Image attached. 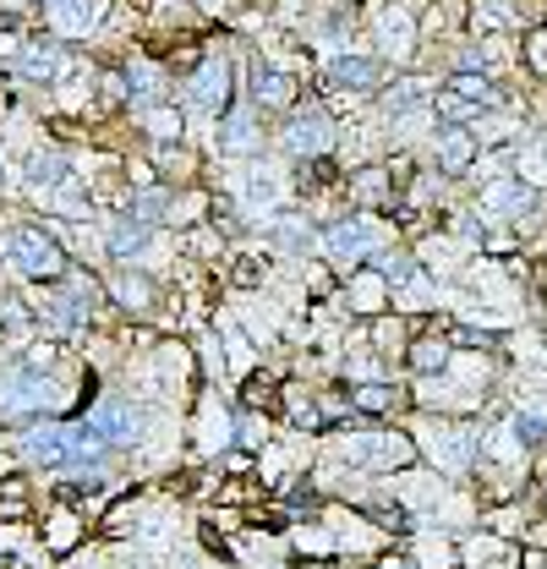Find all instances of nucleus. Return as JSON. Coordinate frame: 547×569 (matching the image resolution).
<instances>
[{
	"label": "nucleus",
	"instance_id": "1",
	"mask_svg": "<svg viewBox=\"0 0 547 569\" xmlns=\"http://www.w3.org/2000/svg\"><path fill=\"white\" fill-rule=\"evenodd\" d=\"M17 455L28 466H44V471H67V466H105L110 460V443L93 432L88 422H71V417H39L17 432Z\"/></svg>",
	"mask_w": 547,
	"mask_h": 569
},
{
	"label": "nucleus",
	"instance_id": "2",
	"mask_svg": "<svg viewBox=\"0 0 547 569\" xmlns=\"http://www.w3.org/2000/svg\"><path fill=\"white\" fill-rule=\"evenodd\" d=\"M71 395L56 383V372H39L28 361H0V422H39L50 411H61Z\"/></svg>",
	"mask_w": 547,
	"mask_h": 569
},
{
	"label": "nucleus",
	"instance_id": "3",
	"mask_svg": "<svg viewBox=\"0 0 547 569\" xmlns=\"http://www.w3.org/2000/svg\"><path fill=\"white\" fill-rule=\"evenodd\" d=\"M384 241H389V230H384L372 213H345V219H335V224L318 230V252H324L335 269H361V263H372V258L384 252Z\"/></svg>",
	"mask_w": 547,
	"mask_h": 569
},
{
	"label": "nucleus",
	"instance_id": "4",
	"mask_svg": "<svg viewBox=\"0 0 547 569\" xmlns=\"http://www.w3.org/2000/svg\"><path fill=\"white\" fill-rule=\"evenodd\" d=\"M329 455L350 471H406L416 460V443L406 432H335Z\"/></svg>",
	"mask_w": 547,
	"mask_h": 569
},
{
	"label": "nucleus",
	"instance_id": "5",
	"mask_svg": "<svg viewBox=\"0 0 547 569\" xmlns=\"http://www.w3.org/2000/svg\"><path fill=\"white\" fill-rule=\"evenodd\" d=\"M0 247H6V258H11L28 280H61L71 269V258H67V247L56 241V230H39V224H17Z\"/></svg>",
	"mask_w": 547,
	"mask_h": 569
},
{
	"label": "nucleus",
	"instance_id": "6",
	"mask_svg": "<svg viewBox=\"0 0 547 569\" xmlns=\"http://www.w3.org/2000/svg\"><path fill=\"white\" fill-rule=\"evenodd\" d=\"M335 138L340 127L329 121V110H290V121L279 127V153L296 159V164H312V159H329L335 153Z\"/></svg>",
	"mask_w": 547,
	"mask_h": 569
},
{
	"label": "nucleus",
	"instance_id": "7",
	"mask_svg": "<svg viewBox=\"0 0 547 569\" xmlns=\"http://www.w3.org/2000/svg\"><path fill=\"white\" fill-rule=\"evenodd\" d=\"M82 422L93 427L110 449H132V443H142V432H148V411L137 406L132 395H99L82 411Z\"/></svg>",
	"mask_w": 547,
	"mask_h": 569
},
{
	"label": "nucleus",
	"instance_id": "8",
	"mask_svg": "<svg viewBox=\"0 0 547 569\" xmlns=\"http://www.w3.org/2000/svg\"><path fill=\"white\" fill-rule=\"evenodd\" d=\"M219 153L225 159H258L263 153V110L252 99H241L219 116Z\"/></svg>",
	"mask_w": 547,
	"mask_h": 569
},
{
	"label": "nucleus",
	"instance_id": "9",
	"mask_svg": "<svg viewBox=\"0 0 547 569\" xmlns=\"http://www.w3.org/2000/svg\"><path fill=\"white\" fill-rule=\"evenodd\" d=\"M236 198H241V213H247V219H274V213H279V198H285V176H279V164L252 159L247 176L236 181Z\"/></svg>",
	"mask_w": 547,
	"mask_h": 569
},
{
	"label": "nucleus",
	"instance_id": "10",
	"mask_svg": "<svg viewBox=\"0 0 547 569\" xmlns=\"http://www.w3.org/2000/svg\"><path fill=\"white\" fill-rule=\"evenodd\" d=\"M11 67H17V77H28V82H61V77H71V56L56 39H28V44H17Z\"/></svg>",
	"mask_w": 547,
	"mask_h": 569
},
{
	"label": "nucleus",
	"instance_id": "11",
	"mask_svg": "<svg viewBox=\"0 0 547 569\" xmlns=\"http://www.w3.org/2000/svg\"><path fill=\"white\" fill-rule=\"evenodd\" d=\"M187 104L198 110V116H219L225 110V99H230V67L219 61V56H208V61H198V71L187 77Z\"/></svg>",
	"mask_w": 547,
	"mask_h": 569
},
{
	"label": "nucleus",
	"instance_id": "12",
	"mask_svg": "<svg viewBox=\"0 0 547 569\" xmlns=\"http://www.w3.org/2000/svg\"><path fill=\"white\" fill-rule=\"evenodd\" d=\"M263 236H269L274 252H285V258H307L318 247V224L307 213H274V219H263Z\"/></svg>",
	"mask_w": 547,
	"mask_h": 569
},
{
	"label": "nucleus",
	"instance_id": "13",
	"mask_svg": "<svg viewBox=\"0 0 547 569\" xmlns=\"http://www.w3.org/2000/svg\"><path fill=\"white\" fill-rule=\"evenodd\" d=\"M67 176H71V159L61 153V148H50V142L28 148V159H22V181H28V192H33V198L56 192Z\"/></svg>",
	"mask_w": 547,
	"mask_h": 569
},
{
	"label": "nucleus",
	"instance_id": "14",
	"mask_svg": "<svg viewBox=\"0 0 547 569\" xmlns=\"http://www.w3.org/2000/svg\"><path fill=\"white\" fill-rule=\"evenodd\" d=\"M148 247H153V224H142V219H132V213L110 219V230H105V252H110L116 263H142Z\"/></svg>",
	"mask_w": 547,
	"mask_h": 569
},
{
	"label": "nucleus",
	"instance_id": "15",
	"mask_svg": "<svg viewBox=\"0 0 547 569\" xmlns=\"http://www.w3.org/2000/svg\"><path fill=\"white\" fill-rule=\"evenodd\" d=\"M247 88H252V104H258V110H290V99H296V77H290V71H279V67H269V61H258V67H252Z\"/></svg>",
	"mask_w": 547,
	"mask_h": 569
},
{
	"label": "nucleus",
	"instance_id": "16",
	"mask_svg": "<svg viewBox=\"0 0 547 569\" xmlns=\"http://www.w3.org/2000/svg\"><path fill=\"white\" fill-rule=\"evenodd\" d=\"M324 77H329V88H350V93H367V88H378L384 67H378L372 56H350V50H345V56H335V61H329V71H324Z\"/></svg>",
	"mask_w": 547,
	"mask_h": 569
},
{
	"label": "nucleus",
	"instance_id": "17",
	"mask_svg": "<svg viewBox=\"0 0 547 569\" xmlns=\"http://www.w3.org/2000/svg\"><path fill=\"white\" fill-rule=\"evenodd\" d=\"M105 6L110 0H50V22L56 33H93L105 22Z\"/></svg>",
	"mask_w": 547,
	"mask_h": 569
},
{
	"label": "nucleus",
	"instance_id": "18",
	"mask_svg": "<svg viewBox=\"0 0 547 569\" xmlns=\"http://www.w3.org/2000/svg\"><path fill=\"white\" fill-rule=\"evenodd\" d=\"M432 153H438V170L444 176H460L471 164V153H477V132L471 127H444L438 142H432Z\"/></svg>",
	"mask_w": 547,
	"mask_h": 569
},
{
	"label": "nucleus",
	"instance_id": "19",
	"mask_svg": "<svg viewBox=\"0 0 547 569\" xmlns=\"http://www.w3.org/2000/svg\"><path fill=\"white\" fill-rule=\"evenodd\" d=\"M432 99V77H400L384 88V116H406V110H427Z\"/></svg>",
	"mask_w": 547,
	"mask_h": 569
},
{
	"label": "nucleus",
	"instance_id": "20",
	"mask_svg": "<svg viewBox=\"0 0 547 569\" xmlns=\"http://www.w3.org/2000/svg\"><path fill=\"white\" fill-rule=\"evenodd\" d=\"M526 209H531V192L515 187V181H498V187L481 192V213H487V219H520Z\"/></svg>",
	"mask_w": 547,
	"mask_h": 569
},
{
	"label": "nucleus",
	"instance_id": "21",
	"mask_svg": "<svg viewBox=\"0 0 547 569\" xmlns=\"http://www.w3.org/2000/svg\"><path fill=\"white\" fill-rule=\"evenodd\" d=\"M110 296H116L121 307H132V312H148V301H153V280H148V274H137L132 263H121V269H116V280H110Z\"/></svg>",
	"mask_w": 547,
	"mask_h": 569
},
{
	"label": "nucleus",
	"instance_id": "22",
	"mask_svg": "<svg viewBox=\"0 0 547 569\" xmlns=\"http://www.w3.org/2000/svg\"><path fill=\"white\" fill-rule=\"evenodd\" d=\"M378 44L384 50H400V56L410 50V17L400 6H378Z\"/></svg>",
	"mask_w": 547,
	"mask_h": 569
},
{
	"label": "nucleus",
	"instance_id": "23",
	"mask_svg": "<svg viewBox=\"0 0 547 569\" xmlns=\"http://www.w3.org/2000/svg\"><path fill=\"white\" fill-rule=\"evenodd\" d=\"M121 213H132V219H142V224H153V230H159V224L170 219V198H165L159 187H142V192H132V203H127Z\"/></svg>",
	"mask_w": 547,
	"mask_h": 569
},
{
	"label": "nucleus",
	"instance_id": "24",
	"mask_svg": "<svg viewBox=\"0 0 547 569\" xmlns=\"http://www.w3.org/2000/svg\"><path fill=\"white\" fill-rule=\"evenodd\" d=\"M400 400H406V395L389 389V383H356V389H350V406H356V411H400Z\"/></svg>",
	"mask_w": 547,
	"mask_h": 569
},
{
	"label": "nucleus",
	"instance_id": "25",
	"mask_svg": "<svg viewBox=\"0 0 547 569\" xmlns=\"http://www.w3.org/2000/svg\"><path fill=\"white\" fill-rule=\"evenodd\" d=\"M350 192L372 209V203H384V198H389V176H384V170H356V176H350Z\"/></svg>",
	"mask_w": 547,
	"mask_h": 569
},
{
	"label": "nucleus",
	"instance_id": "26",
	"mask_svg": "<svg viewBox=\"0 0 547 569\" xmlns=\"http://www.w3.org/2000/svg\"><path fill=\"white\" fill-rule=\"evenodd\" d=\"M449 88H455V99H466V104H498V88H493L487 77H455Z\"/></svg>",
	"mask_w": 547,
	"mask_h": 569
},
{
	"label": "nucleus",
	"instance_id": "27",
	"mask_svg": "<svg viewBox=\"0 0 547 569\" xmlns=\"http://www.w3.org/2000/svg\"><path fill=\"white\" fill-rule=\"evenodd\" d=\"M356 290H350V307H356V312H372V307H378V301H384V280H378V274H356Z\"/></svg>",
	"mask_w": 547,
	"mask_h": 569
},
{
	"label": "nucleus",
	"instance_id": "28",
	"mask_svg": "<svg viewBox=\"0 0 547 569\" xmlns=\"http://www.w3.org/2000/svg\"><path fill=\"white\" fill-rule=\"evenodd\" d=\"M236 438H241V449H258V443H269V422L258 411H241L236 417Z\"/></svg>",
	"mask_w": 547,
	"mask_h": 569
},
{
	"label": "nucleus",
	"instance_id": "29",
	"mask_svg": "<svg viewBox=\"0 0 547 569\" xmlns=\"http://www.w3.org/2000/svg\"><path fill=\"white\" fill-rule=\"evenodd\" d=\"M444 361H449V346H444V340H421V346L410 351V367H416V372H438Z\"/></svg>",
	"mask_w": 547,
	"mask_h": 569
},
{
	"label": "nucleus",
	"instance_id": "30",
	"mask_svg": "<svg viewBox=\"0 0 547 569\" xmlns=\"http://www.w3.org/2000/svg\"><path fill=\"white\" fill-rule=\"evenodd\" d=\"M0 181H6V159H0Z\"/></svg>",
	"mask_w": 547,
	"mask_h": 569
},
{
	"label": "nucleus",
	"instance_id": "31",
	"mask_svg": "<svg viewBox=\"0 0 547 569\" xmlns=\"http://www.w3.org/2000/svg\"><path fill=\"white\" fill-rule=\"evenodd\" d=\"M219 6H225V0H219Z\"/></svg>",
	"mask_w": 547,
	"mask_h": 569
}]
</instances>
